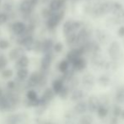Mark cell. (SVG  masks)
I'll return each mask as SVG.
<instances>
[{
    "label": "cell",
    "mask_w": 124,
    "mask_h": 124,
    "mask_svg": "<svg viewBox=\"0 0 124 124\" xmlns=\"http://www.w3.org/2000/svg\"><path fill=\"white\" fill-rule=\"evenodd\" d=\"M21 120H22V118H21V116H20V115L13 114V115H10L9 116H8L7 123L8 124H20Z\"/></svg>",
    "instance_id": "cell-25"
},
{
    "label": "cell",
    "mask_w": 124,
    "mask_h": 124,
    "mask_svg": "<svg viewBox=\"0 0 124 124\" xmlns=\"http://www.w3.org/2000/svg\"><path fill=\"white\" fill-rule=\"evenodd\" d=\"M30 71L27 68L25 69H18L16 71V77L20 82H24L27 80L30 76Z\"/></svg>",
    "instance_id": "cell-18"
},
{
    "label": "cell",
    "mask_w": 124,
    "mask_h": 124,
    "mask_svg": "<svg viewBox=\"0 0 124 124\" xmlns=\"http://www.w3.org/2000/svg\"><path fill=\"white\" fill-rule=\"evenodd\" d=\"M86 96V93L83 88H75L70 94V99L74 102L77 103L79 101L84 100L85 97Z\"/></svg>",
    "instance_id": "cell-9"
},
{
    "label": "cell",
    "mask_w": 124,
    "mask_h": 124,
    "mask_svg": "<svg viewBox=\"0 0 124 124\" xmlns=\"http://www.w3.org/2000/svg\"><path fill=\"white\" fill-rule=\"evenodd\" d=\"M123 111V108L120 106V105L118 104H115L112 106V115L115 117H120L121 116V113Z\"/></svg>",
    "instance_id": "cell-28"
},
{
    "label": "cell",
    "mask_w": 124,
    "mask_h": 124,
    "mask_svg": "<svg viewBox=\"0 0 124 124\" xmlns=\"http://www.w3.org/2000/svg\"><path fill=\"white\" fill-rule=\"evenodd\" d=\"M71 67V64L67 59H63L60 62L58 63V66H57V69L60 71L62 74H64L65 72H67Z\"/></svg>",
    "instance_id": "cell-20"
},
{
    "label": "cell",
    "mask_w": 124,
    "mask_h": 124,
    "mask_svg": "<svg viewBox=\"0 0 124 124\" xmlns=\"http://www.w3.org/2000/svg\"><path fill=\"white\" fill-rule=\"evenodd\" d=\"M52 52H49V53H46L44 55V56L41 58V68L42 71H47L50 68L51 65H52Z\"/></svg>",
    "instance_id": "cell-14"
},
{
    "label": "cell",
    "mask_w": 124,
    "mask_h": 124,
    "mask_svg": "<svg viewBox=\"0 0 124 124\" xmlns=\"http://www.w3.org/2000/svg\"><path fill=\"white\" fill-rule=\"evenodd\" d=\"M115 100L116 104L124 105V86H121L116 89L115 94Z\"/></svg>",
    "instance_id": "cell-19"
},
{
    "label": "cell",
    "mask_w": 124,
    "mask_h": 124,
    "mask_svg": "<svg viewBox=\"0 0 124 124\" xmlns=\"http://www.w3.org/2000/svg\"><path fill=\"white\" fill-rule=\"evenodd\" d=\"M70 94H71V90H70V88H69V87L67 86V85L65 84V86H64V88L62 89V91L59 93L58 94V96L61 98V99H67L68 97H69V95H70Z\"/></svg>",
    "instance_id": "cell-27"
},
{
    "label": "cell",
    "mask_w": 124,
    "mask_h": 124,
    "mask_svg": "<svg viewBox=\"0 0 124 124\" xmlns=\"http://www.w3.org/2000/svg\"><path fill=\"white\" fill-rule=\"evenodd\" d=\"M122 54L121 44L117 41H112L110 43L108 47V55L112 61L116 62L119 60Z\"/></svg>",
    "instance_id": "cell-3"
},
{
    "label": "cell",
    "mask_w": 124,
    "mask_h": 124,
    "mask_svg": "<svg viewBox=\"0 0 124 124\" xmlns=\"http://www.w3.org/2000/svg\"><path fill=\"white\" fill-rule=\"evenodd\" d=\"M87 66H88V62L84 56L76 59L74 61L71 63V67L74 70L75 72H81V71H85Z\"/></svg>",
    "instance_id": "cell-5"
},
{
    "label": "cell",
    "mask_w": 124,
    "mask_h": 124,
    "mask_svg": "<svg viewBox=\"0 0 124 124\" xmlns=\"http://www.w3.org/2000/svg\"><path fill=\"white\" fill-rule=\"evenodd\" d=\"M70 124H74V123H70Z\"/></svg>",
    "instance_id": "cell-40"
},
{
    "label": "cell",
    "mask_w": 124,
    "mask_h": 124,
    "mask_svg": "<svg viewBox=\"0 0 124 124\" xmlns=\"http://www.w3.org/2000/svg\"><path fill=\"white\" fill-rule=\"evenodd\" d=\"M74 1H78V0H74Z\"/></svg>",
    "instance_id": "cell-39"
},
{
    "label": "cell",
    "mask_w": 124,
    "mask_h": 124,
    "mask_svg": "<svg viewBox=\"0 0 124 124\" xmlns=\"http://www.w3.org/2000/svg\"><path fill=\"white\" fill-rule=\"evenodd\" d=\"M63 44H62L61 42H57V43H54L53 48H52V51L56 54H61L63 51Z\"/></svg>",
    "instance_id": "cell-29"
},
{
    "label": "cell",
    "mask_w": 124,
    "mask_h": 124,
    "mask_svg": "<svg viewBox=\"0 0 124 124\" xmlns=\"http://www.w3.org/2000/svg\"><path fill=\"white\" fill-rule=\"evenodd\" d=\"M117 35L122 38H124V25H122L117 30Z\"/></svg>",
    "instance_id": "cell-34"
},
{
    "label": "cell",
    "mask_w": 124,
    "mask_h": 124,
    "mask_svg": "<svg viewBox=\"0 0 124 124\" xmlns=\"http://www.w3.org/2000/svg\"><path fill=\"white\" fill-rule=\"evenodd\" d=\"M88 104V111L90 113H96L99 106L101 105V100L100 98L95 95H91L87 99Z\"/></svg>",
    "instance_id": "cell-7"
},
{
    "label": "cell",
    "mask_w": 124,
    "mask_h": 124,
    "mask_svg": "<svg viewBox=\"0 0 124 124\" xmlns=\"http://www.w3.org/2000/svg\"><path fill=\"white\" fill-rule=\"evenodd\" d=\"M95 38H96L97 42L101 44V43H106V42L108 39V36L106 33V31L101 29H97L95 31Z\"/></svg>",
    "instance_id": "cell-22"
},
{
    "label": "cell",
    "mask_w": 124,
    "mask_h": 124,
    "mask_svg": "<svg viewBox=\"0 0 124 124\" xmlns=\"http://www.w3.org/2000/svg\"><path fill=\"white\" fill-rule=\"evenodd\" d=\"M64 16H65V11H64V10L53 13L49 18L46 19V27L49 30H54L55 28H57V26L63 20Z\"/></svg>",
    "instance_id": "cell-2"
},
{
    "label": "cell",
    "mask_w": 124,
    "mask_h": 124,
    "mask_svg": "<svg viewBox=\"0 0 124 124\" xmlns=\"http://www.w3.org/2000/svg\"><path fill=\"white\" fill-rule=\"evenodd\" d=\"M8 20V15L4 12H0V26H3Z\"/></svg>",
    "instance_id": "cell-32"
},
{
    "label": "cell",
    "mask_w": 124,
    "mask_h": 124,
    "mask_svg": "<svg viewBox=\"0 0 124 124\" xmlns=\"http://www.w3.org/2000/svg\"><path fill=\"white\" fill-rule=\"evenodd\" d=\"M120 117H121L123 120H124V109H123V111H122L121 116H120Z\"/></svg>",
    "instance_id": "cell-36"
},
{
    "label": "cell",
    "mask_w": 124,
    "mask_h": 124,
    "mask_svg": "<svg viewBox=\"0 0 124 124\" xmlns=\"http://www.w3.org/2000/svg\"><path fill=\"white\" fill-rule=\"evenodd\" d=\"M56 95V94L54 93V91L52 90V88H47L46 89H45L44 93H43L42 96L41 97V105H46L49 102L53 99L54 96Z\"/></svg>",
    "instance_id": "cell-12"
},
{
    "label": "cell",
    "mask_w": 124,
    "mask_h": 124,
    "mask_svg": "<svg viewBox=\"0 0 124 124\" xmlns=\"http://www.w3.org/2000/svg\"><path fill=\"white\" fill-rule=\"evenodd\" d=\"M111 124H118V118L113 116L111 120Z\"/></svg>",
    "instance_id": "cell-35"
},
{
    "label": "cell",
    "mask_w": 124,
    "mask_h": 124,
    "mask_svg": "<svg viewBox=\"0 0 124 124\" xmlns=\"http://www.w3.org/2000/svg\"><path fill=\"white\" fill-rule=\"evenodd\" d=\"M108 113H109V107L101 104V105L99 106L98 110H97V111H96V114H97V116H98V117L100 118L106 117Z\"/></svg>",
    "instance_id": "cell-23"
},
{
    "label": "cell",
    "mask_w": 124,
    "mask_h": 124,
    "mask_svg": "<svg viewBox=\"0 0 124 124\" xmlns=\"http://www.w3.org/2000/svg\"><path fill=\"white\" fill-rule=\"evenodd\" d=\"M64 86H65V82L63 81V79L62 77L56 78L52 83V88L57 95H58L59 93L62 91V89L64 88Z\"/></svg>",
    "instance_id": "cell-15"
},
{
    "label": "cell",
    "mask_w": 124,
    "mask_h": 124,
    "mask_svg": "<svg viewBox=\"0 0 124 124\" xmlns=\"http://www.w3.org/2000/svg\"><path fill=\"white\" fill-rule=\"evenodd\" d=\"M29 65L30 59L26 55H23L15 61V66L17 67V69H25L29 66Z\"/></svg>",
    "instance_id": "cell-17"
},
{
    "label": "cell",
    "mask_w": 124,
    "mask_h": 124,
    "mask_svg": "<svg viewBox=\"0 0 124 124\" xmlns=\"http://www.w3.org/2000/svg\"><path fill=\"white\" fill-rule=\"evenodd\" d=\"M66 0H50L48 3V8L52 12H58L63 10V7L65 6Z\"/></svg>",
    "instance_id": "cell-11"
},
{
    "label": "cell",
    "mask_w": 124,
    "mask_h": 124,
    "mask_svg": "<svg viewBox=\"0 0 124 124\" xmlns=\"http://www.w3.org/2000/svg\"><path fill=\"white\" fill-rule=\"evenodd\" d=\"M46 124H52V123H46Z\"/></svg>",
    "instance_id": "cell-38"
},
{
    "label": "cell",
    "mask_w": 124,
    "mask_h": 124,
    "mask_svg": "<svg viewBox=\"0 0 124 124\" xmlns=\"http://www.w3.org/2000/svg\"><path fill=\"white\" fill-rule=\"evenodd\" d=\"M88 111V104H87V101L82 100L79 102H77L74 106V112L76 115H82L86 114V112Z\"/></svg>",
    "instance_id": "cell-10"
},
{
    "label": "cell",
    "mask_w": 124,
    "mask_h": 124,
    "mask_svg": "<svg viewBox=\"0 0 124 124\" xmlns=\"http://www.w3.org/2000/svg\"><path fill=\"white\" fill-rule=\"evenodd\" d=\"M15 87H16V83H15V81H11V80H9V81L7 83V88H8V89L13 90V89H15Z\"/></svg>",
    "instance_id": "cell-33"
},
{
    "label": "cell",
    "mask_w": 124,
    "mask_h": 124,
    "mask_svg": "<svg viewBox=\"0 0 124 124\" xmlns=\"http://www.w3.org/2000/svg\"><path fill=\"white\" fill-rule=\"evenodd\" d=\"M96 82L101 87L106 88V87H108L111 84V77H110L108 75L103 74V75H101V76H99L98 79L96 80Z\"/></svg>",
    "instance_id": "cell-21"
},
{
    "label": "cell",
    "mask_w": 124,
    "mask_h": 124,
    "mask_svg": "<svg viewBox=\"0 0 124 124\" xmlns=\"http://www.w3.org/2000/svg\"><path fill=\"white\" fill-rule=\"evenodd\" d=\"M10 47V42L4 38H1L0 39V49L2 50H6L9 48Z\"/></svg>",
    "instance_id": "cell-30"
},
{
    "label": "cell",
    "mask_w": 124,
    "mask_h": 124,
    "mask_svg": "<svg viewBox=\"0 0 124 124\" xmlns=\"http://www.w3.org/2000/svg\"><path fill=\"white\" fill-rule=\"evenodd\" d=\"M44 1H50V0H44Z\"/></svg>",
    "instance_id": "cell-37"
},
{
    "label": "cell",
    "mask_w": 124,
    "mask_h": 124,
    "mask_svg": "<svg viewBox=\"0 0 124 124\" xmlns=\"http://www.w3.org/2000/svg\"><path fill=\"white\" fill-rule=\"evenodd\" d=\"M33 3L31 0H23L20 4V10L23 14H29L33 7Z\"/></svg>",
    "instance_id": "cell-16"
},
{
    "label": "cell",
    "mask_w": 124,
    "mask_h": 124,
    "mask_svg": "<svg viewBox=\"0 0 124 124\" xmlns=\"http://www.w3.org/2000/svg\"><path fill=\"white\" fill-rule=\"evenodd\" d=\"M8 66V59L3 55H0V71H3Z\"/></svg>",
    "instance_id": "cell-31"
},
{
    "label": "cell",
    "mask_w": 124,
    "mask_h": 124,
    "mask_svg": "<svg viewBox=\"0 0 124 124\" xmlns=\"http://www.w3.org/2000/svg\"><path fill=\"white\" fill-rule=\"evenodd\" d=\"M95 83H96V79L91 73H85L80 80V84L85 91L91 90L95 87Z\"/></svg>",
    "instance_id": "cell-4"
},
{
    "label": "cell",
    "mask_w": 124,
    "mask_h": 124,
    "mask_svg": "<svg viewBox=\"0 0 124 124\" xmlns=\"http://www.w3.org/2000/svg\"><path fill=\"white\" fill-rule=\"evenodd\" d=\"M24 49L25 48L22 47H17V48H12L8 53V59L10 60H13V61H16L21 56L25 55H24Z\"/></svg>",
    "instance_id": "cell-13"
},
{
    "label": "cell",
    "mask_w": 124,
    "mask_h": 124,
    "mask_svg": "<svg viewBox=\"0 0 124 124\" xmlns=\"http://www.w3.org/2000/svg\"><path fill=\"white\" fill-rule=\"evenodd\" d=\"M94 117L90 114H85L80 116L78 124H93Z\"/></svg>",
    "instance_id": "cell-24"
},
{
    "label": "cell",
    "mask_w": 124,
    "mask_h": 124,
    "mask_svg": "<svg viewBox=\"0 0 124 124\" xmlns=\"http://www.w3.org/2000/svg\"><path fill=\"white\" fill-rule=\"evenodd\" d=\"M113 3H114V1H105L97 3L92 9V14L96 17L104 16V15L111 14Z\"/></svg>",
    "instance_id": "cell-1"
},
{
    "label": "cell",
    "mask_w": 124,
    "mask_h": 124,
    "mask_svg": "<svg viewBox=\"0 0 124 124\" xmlns=\"http://www.w3.org/2000/svg\"><path fill=\"white\" fill-rule=\"evenodd\" d=\"M27 31V27L24 22L22 21H15L12 23L11 31L13 34L16 36H24L25 35V31Z\"/></svg>",
    "instance_id": "cell-6"
},
{
    "label": "cell",
    "mask_w": 124,
    "mask_h": 124,
    "mask_svg": "<svg viewBox=\"0 0 124 124\" xmlns=\"http://www.w3.org/2000/svg\"><path fill=\"white\" fill-rule=\"evenodd\" d=\"M111 14L113 16L120 19V20H124V7L119 2L114 1L113 3V9Z\"/></svg>",
    "instance_id": "cell-8"
},
{
    "label": "cell",
    "mask_w": 124,
    "mask_h": 124,
    "mask_svg": "<svg viewBox=\"0 0 124 124\" xmlns=\"http://www.w3.org/2000/svg\"><path fill=\"white\" fill-rule=\"evenodd\" d=\"M1 77L4 80H9L10 78L13 76L14 75V71L12 69H9V68H5L4 70L1 71Z\"/></svg>",
    "instance_id": "cell-26"
}]
</instances>
